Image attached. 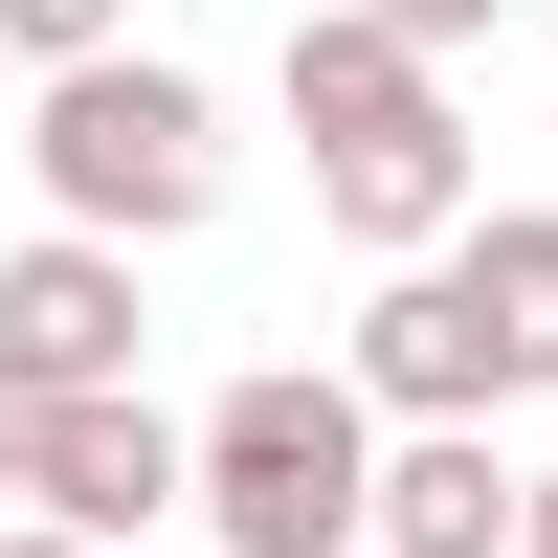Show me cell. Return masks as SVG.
Returning <instances> with one entry per match:
<instances>
[{
	"instance_id": "obj_1",
	"label": "cell",
	"mask_w": 558,
	"mask_h": 558,
	"mask_svg": "<svg viewBox=\"0 0 558 558\" xmlns=\"http://www.w3.org/2000/svg\"><path fill=\"white\" fill-rule=\"evenodd\" d=\"M291 157H313V223H336L357 268H425L447 223L492 202V157H470V112H447V68H402L380 23H336V0H291Z\"/></svg>"
},
{
	"instance_id": "obj_2",
	"label": "cell",
	"mask_w": 558,
	"mask_h": 558,
	"mask_svg": "<svg viewBox=\"0 0 558 558\" xmlns=\"http://www.w3.org/2000/svg\"><path fill=\"white\" fill-rule=\"evenodd\" d=\"M23 179H45V223L68 246H179V223H223V89L179 68V45H112V68H68V89H23Z\"/></svg>"
},
{
	"instance_id": "obj_3",
	"label": "cell",
	"mask_w": 558,
	"mask_h": 558,
	"mask_svg": "<svg viewBox=\"0 0 558 558\" xmlns=\"http://www.w3.org/2000/svg\"><path fill=\"white\" fill-rule=\"evenodd\" d=\"M357 492H380V425H357L336 357H268L179 425V514L223 558H357Z\"/></svg>"
},
{
	"instance_id": "obj_4",
	"label": "cell",
	"mask_w": 558,
	"mask_h": 558,
	"mask_svg": "<svg viewBox=\"0 0 558 558\" xmlns=\"http://www.w3.org/2000/svg\"><path fill=\"white\" fill-rule=\"evenodd\" d=\"M0 492H23L45 536L112 558V536L179 514V425H157V402H45V380H0Z\"/></svg>"
},
{
	"instance_id": "obj_5",
	"label": "cell",
	"mask_w": 558,
	"mask_h": 558,
	"mask_svg": "<svg viewBox=\"0 0 558 558\" xmlns=\"http://www.w3.org/2000/svg\"><path fill=\"white\" fill-rule=\"evenodd\" d=\"M0 380H45V402H134V268L112 246H0Z\"/></svg>"
},
{
	"instance_id": "obj_6",
	"label": "cell",
	"mask_w": 558,
	"mask_h": 558,
	"mask_svg": "<svg viewBox=\"0 0 558 558\" xmlns=\"http://www.w3.org/2000/svg\"><path fill=\"white\" fill-rule=\"evenodd\" d=\"M514 447L492 425H380V492H357V558H514Z\"/></svg>"
},
{
	"instance_id": "obj_7",
	"label": "cell",
	"mask_w": 558,
	"mask_h": 558,
	"mask_svg": "<svg viewBox=\"0 0 558 558\" xmlns=\"http://www.w3.org/2000/svg\"><path fill=\"white\" fill-rule=\"evenodd\" d=\"M425 268H447V313L492 336V402H558V202H470Z\"/></svg>"
},
{
	"instance_id": "obj_8",
	"label": "cell",
	"mask_w": 558,
	"mask_h": 558,
	"mask_svg": "<svg viewBox=\"0 0 558 558\" xmlns=\"http://www.w3.org/2000/svg\"><path fill=\"white\" fill-rule=\"evenodd\" d=\"M0 45H23V89H68V68L134 45V0H0Z\"/></svg>"
},
{
	"instance_id": "obj_9",
	"label": "cell",
	"mask_w": 558,
	"mask_h": 558,
	"mask_svg": "<svg viewBox=\"0 0 558 558\" xmlns=\"http://www.w3.org/2000/svg\"><path fill=\"white\" fill-rule=\"evenodd\" d=\"M336 23H380L402 68H447V45H492V23H514V0H336Z\"/></svg>"
},
{
	"instance_id": "obj_10",
	"label": "cell",
	"mask_w": 558,
	"mask_h": 558,
	"mask_svg": "<svg viewBox=\"0 0 558 558\" xmlns=\"http://www.w3.org/2000/svg\"><path fill=\"white\" fill-rule=\"evenodd\" d=\"M514 558H558V470H536V492H514Z\"/></svg>"
},
{
	"instance_id": "obj_11",
	"label": "cell",
	"mask_w": 558,
	"mask_h": 558,
	"mask_svg": "<svg viewBox=\"0 0 558 558\" xmlns=\"http://www.w3.org/2000/svg\"><path fill=\"white\" fill-rule=\"evenodd\" d=\"M0 558H89V536H45V514H0Z\"/></svg>"
}]
</instances>
